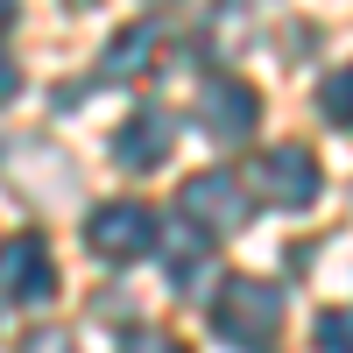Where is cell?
<instances>
[{"mask_svg":"<svg viewBox=\"0 0 353 353\" xmlns=\"http://www.w3.org/2000/svg\"><path fill=\"white\" fill-rule=\"evenodd\" d=\"M21 353H78V346H71V332H64V325H36V332L21 339Z\"/></svg>","mask_w":353,"mask_h":353,"instance_id":"cell-12","label":"cell"},{"mask_svg":"<svg viewBox=\"0 0 353 353\" xmlns=\"http://www.w3.org/2000/svg\"><path fill=\"white\" fill-rule=\"evenodd\" d=\"M8 8H14V0H0V14H8Z\"/></svg>","mask_w":353,"mask_h":353,"instance_id":"cell-15","label":"cell"},{"mask_svg":"<svg viewBox=\"0 0 353 353\" xmlns=\"http://www.w3.org/2000/svg\"><path fill=\"white\" fill-rule=\"evenodd\" d=\"M318 113H325L332 128H353V64H339L325 85H318Z\"/></svg>","mask_w":353,"mask_h":353,"instance_id":"cell-10","label":"cell"},{"mask_svg":"<svg viewBox=\"0 0 353 353\" xmlns=\"http://www.w3.org/2000/svg\"><path fill=\"white\" fill-rule=\"evenodd\" d=\"M212 325H219L226 346H241V353H269L276 332H283V290H276V283H261V276L226 283V290H219V304H212Z\"/></svg>","mask_w":353,"mask_h":353,"instance_id":"cell-1","label":"cell"},{"mask_svg":"<svg viewBox=\"0 0 353 353\" xmlns=\"http://www.w3.org/2000/svg\"><path fill=\"white\" fill-rule=\"evenodd\" d=\"M14 92H21V71H14V57H8V50H0V106H8Z\"/></svg>","mask_w":353,"mask_h":353,"instance_id":"cell-14","label":"cell"},{"mask_svg":"<svg viewBox=\"0 0 353 353\" xmlns=\"http://www.w3.org/2000/svg\"><path fill=\"white\" fill-rule=\"evenodd\" d=\"M254 191L283 205V212H304V205L325 191V170H318L311 149H297V141H283V149H261L254 156Z\"/></svg>","mask_w":353,"mask_h":353,"instance_id":"cell-3","label":"cell"},{"mask_svg":"<svg viewBox=\"0 0 353 353\" xmlns=\"http://www.w3.org/2000/svg\"><path fill=\"white\" fill-rule=\"evenodd\" d=\"M176 212H184V226L198 233H212V241H233V233L248 226V191H241V176H226V170H205V176H184V191H176Z\"/></svg>","mask_w":353,"mask_h":353,"instance_id":"cell-2","label":"cell"},{"mask_svg":"<svg viewBox=\"0 0 353 353\" xmlns=\"http://www.w3.org/2000/svg\"><path fill=\"white\" fill-rule=\"evenodd\" d=\"M85 241H92L99 261H141L156 248V212L134 205V198H113V205H99V212L85 219Z\"/></svg>","mask_w":353,"mask_h":353,"instance_id":"cell-4","label":"cell"},{"mask_svg":"<svg viewBox=\"0 0 353 353\" xmlns=\"http://www.w3.org/2000/svg\"><path fill=\"white\" fill-rule=\"evenodd\" d=\"M170 113H156V106H141L134 121H121V134H113V163L121 170H163V156H170Z\"/></svg>","mask_w":353,"mask_h":353,"instance_id":"cell-7","label":"cell"},{"mask_svg":"<svg viewBox=\"0 0 353 353\" xmlns=\"http://www.w3.org/2000/svg\"><path fill=\"white\" fill-rule=\"evenodd\" d=\"M198 128L233 149V141H248V134L261 128V99L248 92L241 78H212V85L198 92Z\"/></svg>","mask_w":353,"mask_h":353,"instance_id":"cell-5","label":"cell"},{"mask_svg":"<svg viewBox=\"0 0 353 353\" xmlns=\"http://www.w3.org/2000/svg\"><path fill=\"white\" fill-rule=\"evenodd\" d=\"M149 57H156V28H128V36L106 50V64H99V71H106V78H121V71L134 78V71H149Z\"/></svg>","mask_w":353,"mask_h":353,"instance_id":"cell-8","label":"cell"},{"mask_svg":"<svg viewBox=\"0 0 353 353\" xmlns=\"http://www.w3.org/2000/svg\"><path fill=\"white\" fill-rule=\"evenodd\" d=\"M318 346L325 353H353V311H325L318 318Z\"/></svg>","mask_w":353,"mask_h":353,"instance_id":"cell-11","label":"cell"},{"mask_svg":"<svg viewBox=\"0 0 353 353\" xmlns=\"http://www.w3.org/2000/svg\"><path fill=\"white\" fill-rule=\"evenodd\" d=\"M0 290H8L14 304H43V297H57V269H50L43 233H14V241L0 248Z\"/></svg>","mask_w":353,"mask_h":353,"instance_id":"cell-6","label":"cell"},{"mask_svg":"<svg viewBox=\"0 0 353 353\" xmlns=\"http://www.w3.org/2000/svg\"><path fill=\"white\" fill-rule=\"evenodd\" d=\"M233 8H241V0H233Z\"/></svg>","mask_w":353,"mask_h":353,"instance_id":"cell-16","label":"cell"},{"mask_svg":"<svg viewBox=\"0 0 353 353\" xmlns=\"http://www.w3.org/2000/svg\"><path fill=\"white\" fill-rule=\"evenodd\" d=\"M205 283H212V269H205V254L176 241V248H170V290H176V297H205Z\"/></svg>","mask_w":353,"mask_h":353,"instance_id":"cell-9","label":"cell"},{"mask_svg":"<svg viewBox=\"0 0 353 353\" xmlns=\"http://www.w3.org/2000/svg\"><path fill=\"white\" fill-rule=\"evenodd\" d=\"M121 353H184V339H170V332H149V325H141V332L121 339Z\"/></svg>","mask_w":353,"mask_h":353,"instance_id":"cell-13","label":"cell"}]
</instances>
